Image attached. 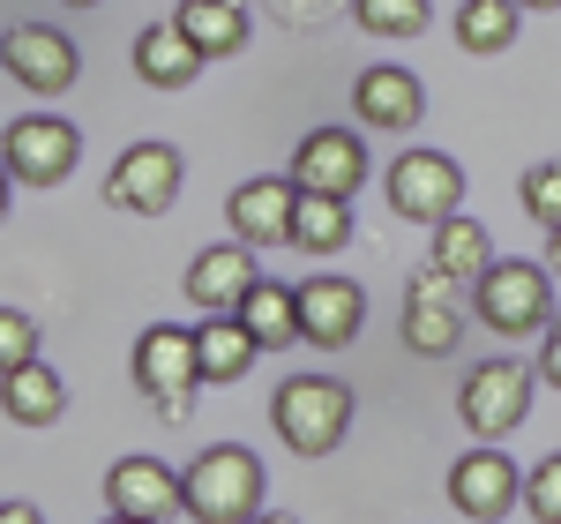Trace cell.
<instances>
[{"label": "cell", "mask_w": 561, "mask_h": 524, "mask_svg": "<svg viewBox=\"0 0 561 524\" xmlns=\"http://www.w3.org/2000/svg\"><path fill=\"white\" fill-rule=\"evenodd\" d=\"M472 315L494 330V338H510V345L547 338V322L561 315L554 307V270H547V262H524V255H502L472 285Z\"/></svg>", "instance_id": "cell-2"}, {"label": "cell", "mask_w": 561, "mask_h": 524, "mask_svg": "<svg viewBox=\"0 0 561 524\" xmlns=\"http://www.w3.org/2000/svg\"><path fill=\"white\" fill-rule=\"evenodd\" d=\"M60 8H105V0H60Z\"/></svg>", "instance_id": "cell-37"}, {"label": "cell", "mask_w": 561, "mask_h": 524, "mask_svg": "<svg viewBox=\"0 0 561 524\" xmlns=\"http://www.w3.org/2000/svg\"><path fill=\"white\" fill-rule=\"evenodd\" d=\"M547 270H554V285H561V225L547 232Z\"/></svg>", "instance_id": "cell-33"}, {"label": "cell", "mask_w": 561, "mask_h": 524, "mask_svg": "<svg viewBox=\"0 0 561 524\" xmlns=\"http://www.w3.org/2000/svg\"><path fill=\"white\" fill-rule=\"evenodd\" d=\"M8 195H15V173L0 166V218H8Z\"/></svg>", "instance_id": "cell-34"}, {"label": "cell", "mask_w": 561, "mask_h": 524, "mask_svg": "<svg viewBox=\"0 0 561 524\" xmlns=\"http://www.w3.org/2000/svg\"><path fill=\"white\" fill-rule=\"evenodd\" d=\"M255 524H300V517H285V510H262V517Z\"/></svg>", "instance_id": "cell-35"}, {"label": "cell", "mask_w": 561, "mask_h": 524, "mask_svg": "<svg viewBox=\"0 0 561 524\" xmlns=\"http://www.w3.org/2000/svg\"><path fill=\"white\" fill-rule=\"evenodd\" d=\"M517 8H524V15H531V8H561V0H517Z\"/></svg>", "instance_id": "cell-36"}, {"label": "cell", "mask_w": 561, "mask_h": 524, "mask_svg": "<svg viewBox=\"0 0 561 524\" xmlns=\"http://www.w3.org/2000/svg\"><path fill=\"white\" fill-rule=\"evenodd\" d=\"M270 428L293 457H330L352 435V390L337 375H293L270 397Z\"/></svg>", "instance_id": "cell-3"}, {"label": "cell", "mask_w": 561, "mask_h": 524, "mask_svg": "<svg viewBox=\"0 0 561 524\" xmlns=\"http://www.w3.org/2000/svg\"><path fill=\"white\" fill-rule=\"evenodd\" d=\"M277 8V23H322V15H337L345 0H270Z\"/></svg>", "instance_id": "cell-30"}, {"label": "cell", "mask_w": 561, "mask_h": 524, "mask_svg": "<svg viewBox=\"0 0 561 524\" xmlns=\"http://www.w3.org/2000/svg\"><path fill=\"white\" fill-rule=\"evenodd\" d=\"M494 262H502V255H494V240H486V225H479V218H465V210H457V218L434 225V255H427V270H442L449 285H479Z\"/></svg>", "instance_id": "cell-19"}, {"label": "cell", "mask_w": 561, "mask_h": 524, "mask_svg": "<svg viewBox=\"0 0 561 524\" xmlns=\"http://www.w3.org/2000/svg\"><path fill=\"white\" fill-rule=\"evenodd\" d=\"M420 113H427V83H420L412 68H397V60L359 68V83H352V121H359V128L412 135V128H420Z\"/></svg>", "instance_id": "cell-15"}, {"label": "cell", "mask_w": 561, "mask_h": 524, "mask_svg": "<svg viewBox=\"0 0 561 524\" xmlns=\"http://www.w3.org/2000/svg\"><path fill=\"white\" fill-rule=\"evenodd\" d=\"M262 494H270L262 465H255V449H240V442H217V449H203L180 472V510L195 524H255Z\"/></svg>", "instance_id": "cell-1"}, {"label": "cell", "mask_w": 561, "mask_h": 524, "mask_svg": "<svg viewBox=\"0 0 561 524\" xmlns=\"http://www.w3.org/2000/svg\"><path fill=\"white\" fill-rule=\"evenodd\" d=\"M382 195L397 218L412 225H442L465 210V166L457 158H442V150H404L397 166L382 173Z\"/></svg>", "instance_id": "cell-6"}, {"label": "cell", "mask_w": 561, "mask_h": 524, "mask_svg": "<svg viewBox=\"0 0 561 524\" xmlns=\"http://www.w3.org/2000/svg\"><path fill=\"white\" fill-rule=\"evenodd\" d=\"M517 203H524V218H531V225H547V232H554V225H561V158H547V166H524Z\"/></svg>", "instance_id": "cell-27"}, {"label": "cell", "mask_w": 561, "mask_h": 524, "mask_svg": "<svg viewBox=\"0 0 561 524\" xmlns=\"http://www.w3.org/2000/svg\"><path fill=\"white\" fill-rule=\"evenodd\" d=\"M83 158V135L68 128L60 113H23L15 128L0 135V166L15 173V187H60Z\"/></svg>", "instance_id": "cell-8"}, {"label": "cell", "mask_w": 561, "mask_h": 524, "mask_svg": "<svg viewBox=\"0 0 561 524\" xmlns=\"http://www.w3.org/2000/svg\"><path fill=\"white\" fill-rule=\"evenodd\" d=\"M539 383H554V390H561V315L547 322V338H539Z\"/></svg>", "instance_id": "cell-31"}, {"label": "cell", "mask_w": 561, "mask_h": 524, "mask_svg": "<svg viewBox=\"0 0 561 524\" xmlns=\"http://www.w3.org/2000/svg\"><path fill=\"white\" fill-rule=\"evenodd\" d=\"M397 338L420 352V360L457 352V345H465V293H457L442 270H420L412 293H404V322H397Z\"/></svg>", "instance_id": "cell-14"}, {"label": "cell", "mask_w": 561, "mask_h": 524, "mask_svg": "<svg viewBox=\"0 0 561 524\" xmlns=\"http://www.w3.org/2000/svg\"><path fill=\"white\" fill-rule=\"evenodd\" d=\"M180 180H187V158L173 143H128L121 166L105 173V203L128 218H165L180 203Z\"/></svg>", "instance_id": "cell-7"}, {"label": "cell", "mask_w": 561, "mask_h": 524, "mask_svg": "<svg viewBox=\"0 0 561 524\" xmlns=\"http://www.w3.org/2000/svg\"><path fill=\"white\" fill-rule=\"evenodd\" d=\"M262 285L255 270V248H240V240H217L203 255L187 262V277H180V293L203 307V315H240V300Z\"/></svg>", "instance_id": "cell-16"}, {"label": "cell", "mask_w": 561, "mask_h": 524, "mask_svg": "<svg viewBox=\"0 0 561 524\" xmlns=\"http://www.w3.org/2000/svg\"><path fill=\"white\" fill-rule=\"evenodd\" d=\"M203 68H210V60L180 38V23H150V31L135 38V76H142L150 90H187Z\"/></svg>", "instance_id": "cell-20"}, {"label": "cell", "mask_w": 561, "mask_h": 524, "mask_svg": "<svg viewBox=\"0 0 561 524\" xmlns=\"http://www.w3.org/2000/svg\"><path fill=\"white\" fill-rule=\"evenodd\" d=\"M105 524H135V517H113V510H105Z\"/></svg>", "instance_id": "cell-38"}, {"label": "cell", "mask_w": 561, "mask_h": 524, "mask_svg": "<svg viewBox=\"0 0 561 524\" xmlns=\"http://www.w3.org/2000/svg\"><path fill=\"white\" fill-rule=\"evenodd\" d=\"M352 23L382 45H404L434 23V0H352Z\"/></svg>", "instance_id": "cell-26"}, {"label": "cell", "mask_w": 561, "mask_h": 524, "mask_svg": "<svg viewBox=\"0 0 561 524\" xmlns=\"http://www.w3.org/2000/svg\"><path fill=\"white\" fill-rule=\"evenodd\" d=\"M524 510L539 524H561V449L547 465H531V480H524Z\"/></svg>", "instance_id": "cell-29"}, {"label": "cell", "mask_w": 561, "mask_h": 524, "mask_svg": "<svg viewBox=\"0 0 561 524\" xmlns=\"http://www.w3.org/2000/svg\"><path fill=\"white\" fill-rule=\"evenodd\" d=\"M517 23H524L517 0H465L457 8V45L465 53H510L517 45Z\"/></svg>", "instance_id": "cell-25"}, {"label": "cell", "mask_w": 561, "mask_h": 524, "mask_svg": "<svg viewBox=\"0 0 561 524\" xmlns=\"http://www.w3.org/2000/svg\"><path fill=\"white\" fill-rule=\"evenodd\" d=\"M105 510L113 517H135V524H165L180 510V472L165 457H121L113 472H105Z\"/></svg>", "instance_id": "cell-17"}, {"label": "cell", "mask_w": 561, "mask_h": 524, "mask_svg": "<svg viewBox=\"0 0 561 524\" xmlns=\"http://www.w3.org/2000/svg\"><path fill=\"white\" fill-rule=\"evenodd\" d=\"M0 68L31 90V98H68L76 76H83V53H76L68 31H53V23H23V31H8V45H0Z\"/></svg>", "instance_id": "cell-11"}, {"label": "cell", "mask_w": 561, "mask_h": 524, "mask_svg": "<svg viewBox=\"0 0 561 524\" xmlns=\"http://www.w3.org/2000/svg\"><path fill=\"white\" fill-rule=\"evenodd\" d=\"M345 240H352V203H337V195H300L293 248L300 255H345Z\"/></svg>", "instance_id": "cell-24"}, {"label": "cell", "mask_w": 561, "mask_h": 524, "mask_svg": "<svg viewBox=\"0 0 561 524\" xmlns=\"http://www.w3.org/2000/svg\"><path fill=\"white\" fill-rule=\"evenodd\" d=\"M195 360H203V383H240L262 360V345L248 338L240 315H203V322H195Z\"/></svg>", "instance_id": "cell-22"}, {"label": "cell", "mask_w": 561, "mask_h": 524, "mask_svg": "<svg viewBox=\"0 0 561 524\" xmlns=\"http://www.w3.org/2000/svg\"><path fill=\"white\" fill-rule=\"evenodd\" d=\"M531 397H539V367H524V360H510V352H494V360H479L472 375H465V390H457V420H465V435L502 442V435H517L524 420H531Z\"/></svg>", "instance_id": "cell-4"}, {"label": "cell", "mask_w": 561, "mask_h": 524, "mask_svg": "<svg viewBox=\"0 0 561 524\" xmlns=\"http://www.w3.org/2000/svg\"><path fill=\"white\" fill-rule=\"evenodd\" d=\"M135 390L150 397L165 420H187V405L203 390V360H195V330L180 322H150L135 338Z\"/></svg>", "instance_id": "cell-5"}, {"label": "cell", "mask_w": 561, "mask_h": 524, "mask_svg": "<svg viewBox=\"0 0 561 524\" xmlns=\"http://www.w3.org/2000/svg\"><path fill=\"white\" fill-rule=\"evenodd\" d=\"M240 322H248V338H255L262 352L300 345V300H293V285H277V277H262L255 293L240 300Z\"/></svg>", "instance_id": "cell-23"}, {"label": "cell", "mask_w": 561, "mask_h": 524, "mask_svg": "<svg viewBox=\"0 0 561 524\" xmlns=\"http://www.w3.org/2000/svg\"><path fill=\"white\" fill-rule=\"evenodd\" d=\"M173 23L203 60H232V53H248V38H255V8L248 0H180Z\"/></svg>", "instance_id": "cell-18"}, {"label": "cell", "mask_w": 561, "mask_h": 524, "mask_svg": "<svg viewBox=\"0 0 561 524\" xmlns=\"http://www.w3.org/2000/svg\"><path fill=\"white\" fill-rule=\"evenodd\" d=\"M31 360H38V322L23 307H0V375H15Z\"/></svg>", "instance_id": "cell-28"}, {"label": "cell", "mask_w": 561, "mask_h": 524, "mask_svg": "<svg viewBox=\"0 0 561 524\" xmlns=\"http://www.w3.org/2000/svg\"><path fill=\"white\" fill-rule=\"evenodd\" d=\"M293 210H300L293 173H255V180H240V187H232L225 225H232V240H240V248H293Z\"/></svg>", "instance_id": "cell-12"}, {"label": "cell", "mask_w": 561, "mask_h": 524, "mask_svg": "<svg viewBox=\"0 0 561 524\" xmlns=\"http://www.w3.org/2000/svg\"><path fill=\"white\" fill-rule=\"evenodd\" d=\"M293 300H300V345H314V352H345L367 330V293L352 277H330V270L300 277Z\"/></svg>", "instance_id": "cell-13"}, {"label": "cell", "mask_w": 561, "mask_h": 524, "mask_svg": "<svg viewBox=\"0 0 561 524\" xmlns=\"http://www.w3.org/2000/svg\"><path fill=\"white\" fill-rule=\"evenodd\" d=\"M0 524H45L38 502H0Z\"/></svg>", "instance_id": "cell-32"}, {"label": "cell", "mask_w": 561, "mask_h": 524, "mask_svg": "<svg viewBox=\"0 0 561 524\" xmlns=\"http://www.w3.org/2000/svg\"><path fill=\"white\" fill-rule=\"evenodd\" d=\"M285 173H293L300 195H337V203H352L367 187V143H359V128H307Z\"/></svg>", "instance_id": "cell-10"}, {"label": "cell", "mask_w": 561, "mask_h": 524, "mask_svg": "<svg viewBox=\"0 0 561 524\" xmlns=\"http://www.w3.org/2000/svg\"><path fill=\"white\" fill-rule=\"evenodd\" d=\"M524 502V472L502 457V442H479L449 465V510L465 524H502Z\"/></svg>", "instance_id": "cell-9"}, {"label": "cell", "mask_w": 561, "mask_h": 524, "mask_svg": "<svg viewBox=\"0 0 561 524\" xmlns=\"http://www.w3.org/2000/svg\"><path fill=\"white\" fill-rule=\"evenodd\" d=\"M0 45H8V38H0Z\"/></svg>", "instance_id": "cell-39"}, {"label": "cell", "mask_w": 561, "mask_h": 524, "mask_svg": "<svg viewBox=\"0 0 561 524\" xmlns=\"http://www.w3.org/2000/svg\"><path fill=\"white\" fill-rule=\"evenodd\" d=\"M0 412L15 420V428H53L60 412H68V383L31 360V367H15V375H0Z\"/></svg>", "instance_id": "cell-21"}]
</instances>
